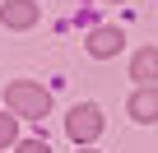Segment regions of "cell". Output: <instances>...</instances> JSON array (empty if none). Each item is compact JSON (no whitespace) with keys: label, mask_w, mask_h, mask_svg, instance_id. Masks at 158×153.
<instances>
[{"label":"cell","mask_w":158,"mask_h":153,"mask_svg":"<svg viewBox=\"0 0 158 153\" xmlns=\"http://www.w3.org/2000/svg\"><path fill=\"white\" fill-rule=\"evenodd\" d=\"M65 130H70L74 144H93V139L102 135V111H98L93 102H79V107L65 116Z\"/></svg>","instance_id":"obj_2"},{"label":"cell","mask_w":158,"mask_h":153,"mask_svg":"<svg viewBox=\"0 0 158 153\" xmlns=\"http://www.w3.org/2000/svg\"><path fill=\"white\" fill-rule=\"evenodd\" d=\"M0 19H5V28H33L37 23V5L33 0H10V5L0 10Z\"/></svg>","instance_id":"obj_4"},{"label":"cell","mask_w":158,"mask_h":153,"mask_svg":"<svg viewBox=\"0 0 158 153\" xmlns=\"http://www.w3.org/2000/svg\"><path fill=\"white\" fill-rule=\"evenodd\" d=\"M14 135H19V121H14V111H0V148H5V144H14Z\"/></svg>","instance_id":"obj_7"},{"label":"cell","mask_w":158,"mask_h":153,"mask_svg":"<svg viewBox=\"0 0 158 153\" xmlns=\"http://www.w3.org/2000/svg\"><path fill=\"white\" fill-rule=\"evenodd\" d=\"M130 79H139L144 88H153V79H158V46L135 51V60H130Z\"/></svg>","instance_id":"obj_3"},{"label":"cell","mask_w":158,"mask_h":153,"mask_svg":"<svg viewBox=\"0 0 158 153\" xmlns=\"http://www.w3.org/2000/svg\"><path fill=\"white\" fill-rule=\"evenodd\" d=\"M121 28H93L89 33V56H116L121 51Z\"/></svg>","instance_id":"obj_5"},{"label":"cell","mask_w":158,"mask_h":153,"mask_svg":"<svg viewBox=\"0 0 158 153\" xmlns=\"http://www.w3.org/2000/svg\"><path fill=\"white\" fill-rule=\"evenodd\" d=\"M5 102H10L14 116H28V121H42L51 111V93L37 88V84H10L5 88Z\"/></svg>","instance_id":"obj_1"},{"label":"cell","mask_w":158,"mask_h":153,"mask_svg":"<svg viewBox=\"0 0 158 153\" xmlns=\"http://www.w3.org/2000/svg\"><path fill=\"white\" fill-rule=\"evenodd\" d=\"M19 153H51V148H47L42 139H23V144H19Z\"/></svg>","instance_id":"obj_8"},{"label":"cell","mask_w":158,"mask_h":153,"mask_svg":"<svg viewBox=\"0 0 158 153\" xmlns=\"http://www.w3.org/2000/svg\"><path fill=\"white\" fill-rule=\"evenodd\" d=\"M130 116L135 121H158V88H139V93H130Z\"/></svg>","instance_id":"obj_6"}]
</instances>
